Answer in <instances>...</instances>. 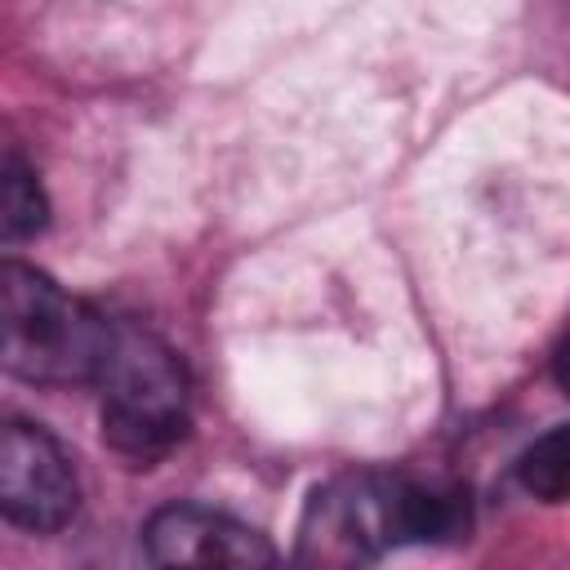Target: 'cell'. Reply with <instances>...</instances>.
<instances>
[{"instance_id":"cell-2","label":"cell","mask_w":570,"mask_h":570,"mask_svg":"<svg viewBox=\"0 0 570 570\" xmlns=\"http://www.w3.org/2000/svg\"><path fill=\"white\" fill-rule=\"evenodd\" d=\"M94 383L102 387V441L151 463L187 432V374L183 361L151 334L111 325Z\"/></svg>"},{"instance_id":"cell-3","label":"cell","mask_w":570,"mask_h":570,"mask_svg":"<svg viewBox=\"0 0 570 570\" xmlns=\"http://www.w3.org/2000/svg\"><path fill=\"white\" fill-rule=\"evenodd\" d=\"M392 548H405L401 476L361 472L307 499L294 543V570H365Z\"/></svg>"},{"instance_id":"cell-6","label":"cell","mask_w":570,"mask_h":570,"mask_svg":"<svg viewBox=\"0 0 570 570\" xmlns=\"http://www.w3.org/2000/svg\"><path fill=\"white\" fill-rule=\"evenodd\" d=\"M49 223V200L22 138L0 120V240H31Z\"/></svg>"},{"instance_id":"cell-4","label":"cell","mask_w":570,"mask_h":570,"mask_svg":"<svg viewBox=\"0 0 570 570\" xmlns=\"http://www.w3.org/2000/svg\"><path fill=\"white\" fill-rule=\"evenodd\" d=\"M80 485L62 445L13 414H0V517L49 534L76 517Z\"/></svg>"},{"instance_id":"cell-7","label":"cell","mask_w":570,"mask_h":570,"mask_svg":"<svg viewBox=\"0 0 570 570\" xmlns=\"http://www.w3.org/2000/svg\"><path fill=\"white\" fill-rule=\"evenodd\" d=\"M517 476L521 485L543 499V503H561L566 499V485H570V445H566V428H552L548 436H539L521 463H517Z\"/></svg>"},{"instance_id":"cell-1","label":"cell","mask_w":570,"mask_h":570,"mask_svg":"<svg viewBox=\"0 0 570 570\" xmlns=\"http://www.w3.org/2000/svg\"><path fill=\"white\" fill-rule=\"evenodd\" d=\"M107 321L45 272L0 258V370L27 383H94Z\"/></svg>"},{"instance_id":"cell-5","label":"cell","mask_w":570,"mask_h":570,"mask_svg":"<svg viewBox=\"0 0 570 570\" xmlns=\"http://www.w3.org/2000/svg\"><path fill=\"white\" fill-rule=\"evenodd\" d=\"M142 543L156 570H281L267 534L200 503L160 508L147 521Z\"/></svg>"}]
</instances>
